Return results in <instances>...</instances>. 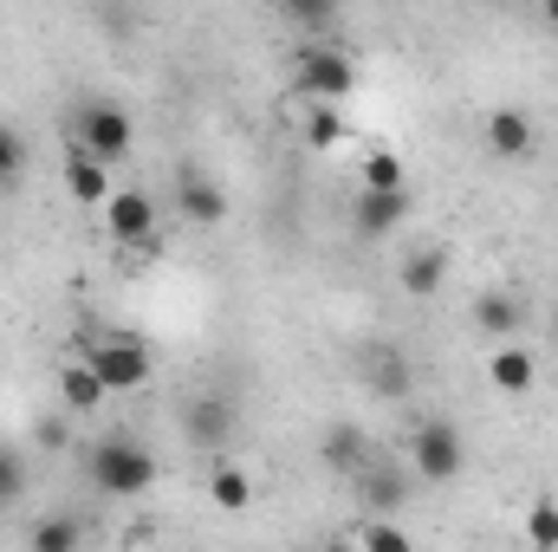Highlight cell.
<instances>
[{
	"label": "cell",
	"mask_w": 558,
	"mask_h": 552,
	"mask_svg": "<svg viewBox=\"0 0 558 552\" xmlns=\"http://www.w3.org/2000/svg\"><path fill=\"white\" fill-rule=\"evenodd\" d=\"M364 182H371V189H403V163H397L390 149H371V156H364Z\"/></svg>",
	"instance_id": "cell-24"
},
{
	"label": "cell",
	"mask_w": 558,
	"mask_h": 552,
	"mask_svg": "<svg viewBox=\"0 0 558 552\" xmlns=\"http://www.w3.org/2000/svg\"><path fill=\"white\" fill-rule=\"evenodd\" d=\"M182 435H189L195 448H228V442H234V404H228L221 391L189 397V404H182Z\"/></svg>",
	"instance_id": "cell-8"
},
{
	"label": "cell",
	"mask_w": 558,
	"mask_h": 552,
	"mask_svg": "<svg viewBox=\"0 0 558 552\" xmlns=\"http://www.w3.org/2000/svg\"><path fill=\"white\" fill-rule=\"evenodd\" d=\"M20 169H26V137L13 124H0V182H13Z\"/></svg>",
	"instance_id": "cell-25"
},
{
	"label": "cell",
	"mask_w": 558,
	"mask_h": 552,
	"mask_svg": "<svg viewBox=\"0 0 558 552\" xmlns=\"http://www.w3.org/2000/svg\"><path fill=\"white\" fill-rule=\"evenodd\" d=\"M546 13H553V26H558V0H546Z\"/></svg>",
	"instance_id": "cell-29"
},
{
	"label": "cell",
	"mask_w": 558,
	"mask_h": 552,
	"mask_svg": "<svg viewBox=\"0 0 558 552\" xmlns=\"http://www.w3.org/2000/svg\"><path fill=\"white\" fill-rule=\"evenodd\" d=\"M175 215L189 228H221L228 221V189L202 169H175Z\"/></svg>",
	"instance_id": "cell-7"
},
{
	"label": "cell",
	"mask_w": 558,
	"mask_h": 552,
	"mask_svg": "<svg viewBox=\"0 0 558 552\" xmlns=\"http://www.w3.org/2000/svg\"><path fill=\"white\" fill-rule=\"evenodd\" d=\"M78 540H85V527H78V520H65V514H59V520H39V527H33V540H26V547H33V552H72V547H78Z\"/></svg>",
	"instance_id": "cell-21"
},
{
	"label": "cell",
	"mask_w": 558,
	"mask_h": 552,
	"mask_svg": "<svg viewBox=\"0 0 558 552\" xmlns=\"http://www.w3.org/2000/svg\"><path fill=\"white\" fill-rule=\"evenodd\" d=\"M403 215H410V189H357V202H351V235L357 241H390L397 228H403Z\"/></svg>",
	"instance_id": "cell-6"
},
{
	"label": "cell",
	"mask_w": 558,
	"mask_h": 552,
	"mask_svg": "<svg viewBox=\"0 0 558 552\" xmlns=\"http://www.w3.org/2000/svg\"><path fill=\"white\" fill-rule=\"evenodd\" d=\"M105 397H111V391H105V377H98V364H92V358H78V364H65V371H59V404H65L72 416H92Z\"/></svg>",
	"instance_id": "cell-17"
},
{
	"label": "cell",
	"mask_w": 558,
	"mask_h": 552,
	"mask_svg": "<svg viewBox=\"0 0 558 552\" xmlns=\"http://www.w3.org/2000/svg\"><path fill=\"white\" fill-rule=\"evenodd\" d=\"M441 286H448V248L441 241H422L416 254L403 261V292L410 299H435Z\"/></svg>",
	"instance_id": "cell-16"
},
{
	"label": "cell",
	"mask_w": 558,
	"mask_h": 552,
	"mask_svg": "<svg viewBox=\"0 0 558 552\" xmlns=\"http://www.w3.org/2000/svg\"><path fill=\"white\" fill-rule=\"evenodd\" d=\"M318 455H325V468H338V475H364V468L377 461V442H371L364 422H331L325 442H318Z\"/></svg>",
	"instance_id": "cell-12"
},
{
	"label": "cell",
	"mask_w": 558,
	"mask_h": 552,
	"mask_svg": "<svg viewBox=\"0 0 558 552\" xmlns=\"http://www.w3.org/2000/svg\"><path fill=\"white\" fill-rule=\"evenodd\" d=\"M33 442H39V448H65V422H59V416H46V422L33 429Z\"/></svg>",
	"instance_id": "cell-27"
},
{
	"label": "cell",
	"mask_w": 558,
	"mask_h": 552,
	"mask_svg": "<svg viewBox=\"0 0 558 552\" xmlns=\"http://www.w3.org/2000/svg\"><path fill=\"white\" fill-rule=\"evenodd\" d=\"M364 494H371V507H384V514H390V507H403V501H410V475H403V468H377V461H371V468H364Z\"/></svg>",
	"instance_id": "cell-20"
},
{
	"label": "cell",
	"mask_w": 558,
	"mask_h": 552,
	"mask_svg": "<svg viewBox=\"0 0 558 552\" xmlns=\"http://www.w3.org/2000/svg\"><path fill=\"white\" fill-rule=\"evenodd\" d=\"M487 384L500 391V397H526L533 384H539V364H533V351L526 345H494V358H487Z\"/></svg>",
	"instance_id": "cell-14"
},
{
	"label": "cell",
	"mask_w": 558,
	"mask_h": 552,
	"mask_svg": "<svg viewBox=\"0 0 558 552\" xmlns=\"http://www.w3.org/2000/svg\"><path fill=\"white\" fill-rule=\"evenodd\" d=\"M364 547L371 552H410V533L390 527V520H377V527H364Z\"/></svg>",
	"instance_id": "cell-26"
},
{
	"label": "cell",
	"mask_w": 558,
	"mask_h": 552,
	"mask_svg": "<svg viewBox=\"0 0 558 552\" xmlns=\"http://www.w3.org/2000/svg\"><path fill=\"white\" fill-rule=\"evenodd\" d=\"M131 137H137L131 111H124V105H111V98H92V105H78V118H72V137H65V143H85L92 156H105V163H124V156H131Z\"/></svg>",
	"instance_id": "cell-3"
},
{
	"label": "cell",
	"mask_w": 558,
	"mask_h": 552,
	"mask_svg": "<svg viewBox=\"0 0 558 552\" xmlns=\"http://www.w3.org/2000/svg\"><path fill=\"white\" fill-rule=\"evenodd\" d=\"M474 325H481L487 338H513V332H520V299H513V292H481V299H474Z\"/></svg>",
	"instance_id": "cell-18"
},
{
	"label": "cell",
	"mask_w": 558,
	"mask_h": 552,
	"mask_svg": "<svg viewBox=\"0 0 558 552\" xmlns=\"http://www.w3.org/2000/svg\"><path fill=\"white\" fill-rule=\"evenodd\" d=\"M105 221H111L118 241H131V248H156V202H149L143 189H111Z\"/></svg>",
	"instance_id": "cell-9"
},
{
	"label": "cell",
	"mask_w": 558,
	"mask_h": 552,
	"mask_svg": "<svg viewBox=\"0 0 558 552\" xmlns=\"http://www.w3.org/2000/svg\"><path fill=\"white\" fill-rule=\"evenodd\" d=\"M461 468H468V442H461V429H454L448 416L416 422V435H410V475L428 481V488H448Z\"/></svg>",
	"instance_id": "cell-2"
},
{
	"label": "cell",
	"mask_w": 558,
	"mask_h": 552,
	"mask_svg": "<svg viewBox=\"0 0 558 552\" xmlns=\"http://www.w3.org/2000/svg\"><path fill=\"white\" fill-rule=\"evenodd\" d=\"M338 7H344V0H279V13H286L292 26H305V33H325V26L338 20Z\"/></svg>",
	"instance_id": "cell-22"
},
{
	"label": "cell",
	"mask_w": 558,
	"mask_h": 552,
	"mask_svg": "<svg viewBox=\"0 0 558 552\" xmlns=\"http://www.w3.org/2000/svg\"><path fill=\"white\" fill-rule=\"evenodd\" d=\"M292 85L305 92V98H351L357 92V65L338 52V46H305L299 52V65H292Z\"/></svg>",
	"instance_id": "cell-4"
},
{
	"label": "cell",
	"mask_w": 558,
	"mask_h": 552,
	"mask_svg": "<svg viewBox=\"0 0 558 552\" xmlns=\"http://www.w3.org/2000/svg\"><path fill=\"white\" fill-rule=\"evenodd\" d=\"M92 488L105 501H137L156 488V455L143 448L137 435H105L92 442Z\"/></svg>",
	"instance_id": "cell-1"
},
{
	"label": "cell",
	"mask_w": 558,
	"mask_h": 552,
	"mask_svg": "<svg viewBox=\"0 0 558 552\" xmlns=\"http://www.w3.org/2000/svg\"><path fill=\"white\" fill-rule=\"evenodd\" d=\"M364 384H371L384 404H403V397L416 391V371H410L403 345H371V351H364Z\"/></svg>",
	"instance_id": "cell-11"
},
{
	"label": "cell",
	"mask_w": 558,
	"mask_h": 552,
	"mask_svg": "<svg viewBox=\"0 0 558 552\" xmlns=\"http://www.w3.org/2000/svg\"><path fill=\"white\" fill-rule=\"evenodd\" d=\"M85 358L98 364V377H105L111 397H131V391L149 384V351H143L137 338H92Z\"/></svg>",
	"instance_id": "cell-5"
},
{
	"label": "cell",
	"mask_w": 558,
	"mask_h": 552,
	"mask_svg": "<svg viewBox=\"0 0 558 552\" xmlns=\"http://www.w3.org/2000/svg\"><path fill=\"white\" fill-rule=\"evenodd\" d=\"M13 494H20V461L0 448V501H13Z\"/></svg>",
	"instance_id": "cell-28"
},
{
	"label": "cell",
	"mask_w": 558,
	"mask_h": 552,
	"mask_svg": "<svg viewBox=\"0 0 558 552\" xmlns=\"http://www.w3.org/2000/svg\"><path fill=\"white\" fill-rule=\"evenodd\" d=\"M65 189H72V202L105 208V202H111V163L92 156L85 143H65Z\"/></svg>",
	"instance_id": "cell-10"
},
{
	"label": "cell",
	"mask_w": 558,
	"mask_h": 552,
	"mask_svg": "<svg viewBox=\"0 0 558 552\" xmlns=\"http://www.w3.org/2000/svg\"><path fill=\"white\" fill-rule=\"evenodd\" d=\"M292 124H299V137L312 143V149H338V143H344V118H338L331 98H305V92H299Z\"/></svg>",
	"instance_id": "cell-15"
},
{
	"label": "cell",
	"mask_w": 558,
	"mask_h": 552,
	"mask_svg": "<svg viewBox=\"0 0 558 552\" xmlns=\"http://www.w3.org/2000/svg\"><path fill=\"white\" fill-rule=\"evenodd\" d=\"M481 137L494 156H507V163H520L533 143H539V124L520 111V105H500V111H487V124H481Z\"/></svg>",
	"instance_id": "cell-13"
},
{
	"label": "cell",
	"mask_w": 558,
	"mask_h": 552,
	"mask_svg": "<svg viewBox=\"0 0 558 552\" xmlns=\"http://www.w3.org/2000/svg\"><path fill=\"white\" fill-rule=\"evenodd\" d=\"M208 501H215V507H228V514L254 507V481H247V468H234V461H215V475H208Z\"/></svg>",
	"instance_id": "cell-19"
},
{
	"label": "cell",
	"mask_w": 558,
	"mask_h": 552,
	"mask_svg": "<svg viewBox=\"0 0 558 552\" xmlns=\"http://www.w3.org/2000/svg\"><path fill=\"white\" fill-rule=\"evenodd\" d=\"M526 540L539 552L558 547V501H533V514H526Z\"/></svg>",
	"instance_id": "cell-23"
}]
</instances>
